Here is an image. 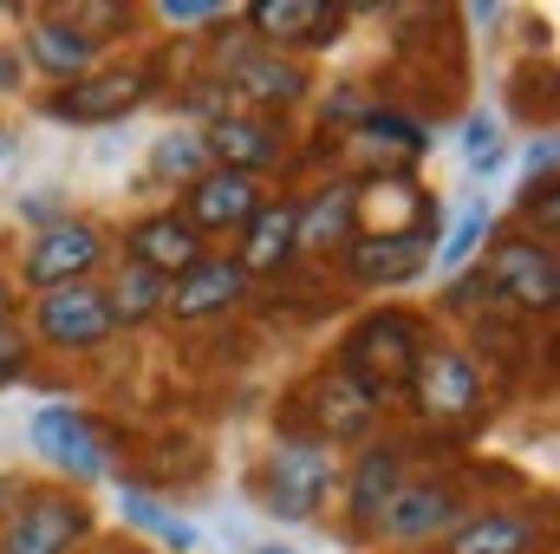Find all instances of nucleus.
I'll use <instances>...</instances> for the list:
<instances>
[{
  "instance_id": "f257e3e1",
  "label": "nucleus",
  "mask_w": 560,
  "mask_h": 554,
  "mask_svg": "<svg viewBox=\"0 0 560 554\" xmlns=\"http://www.w3.org/2000/svg\"><path fill=\"white\" fill-rule=\"evenodd\" d=\"M423 366V326L411 313H398V307H385V313H372V320H359L352 326V339H346V379L352 385H365L372 399H385V392H398V385H411Z\"/></svg>"
},
{
  "instance_id": "f03ea898",
  "label": "nucleus",
  "mask_w": 560,
  "mask_h": 554,
  "mask_svg": "<svg viewBox=\"0 0 560 554\" xmlns=\"http://www.w3.org/2000/svg\"><path fill=\"white\" fill-rule=\"evenodd\" d=\"M98 262H105V235H98L92 222H72V216H59V222H46V229L26 242V262H20V275H26V287L52 293V287H72V280H85Z\"/></svg>"
},
{
  "instance_id": "7ed1b4c3",
  "label": "nucleus",
  "mask_w": 560,
  "mask_h": 554,
  "mask_svg": "<svg viewBox=\"0 0 560 554\" xmlns=\"http://www.w3.org/2000/svg\"><path fill=\"white\" fill-rule=\"evenodd\" d=\"M39 339L46 346H59V353H92V346H105L118 326H112V307H105V287H92V280H72V287H52V293H39Z\"/></svg>"
},
{
  "instance_id": "20e7f679",
  "label": "nucleus",
  "mask_w": 560,
  "mask_h": 554,
  "mask_svg": "<svg viewBox=\"0 0 560 554\" xmlns=\"http://www.w3.org/2000/svg\"><path fill=\"white\" fill-rule=\"evenodd\" d=\"M332 489V457L326 443H280L268 457V476H261V496L268 509L287 516V522H306L319 509V496Z\"/></svg>"
},
{
  "instance_id": "39448f33",
  "label": "nucleus",
  "mask_w": 560,
  "mask_h": 554,
  "mask_svg": "<svg viewBox=\"0 0 560 554\" xmlns=\"http://www.w3.org/2000/svg\"><path fill=\"white\" fill-rule=\"evenodd\" d=\"M33 450H39L52 470L79 476V483L112 476V450H105V437L92 430V417L72 412V405H46V412L33 417Z\"/></svg>"
},
{
  "instance_id": "423d86ee",
  "label": "nucleus",
  "mask_w": 560,
  "mask_h": 554,
  "mask_svg": "<svg viewBox=\"0 0 560 554\" xmlns=\"http://www.w3.org/2000/svg\"><path fill=\"white\" fill-rule=\"evenodd\" d=\"M489 293H502L509 307H522V313H548L560 293V268H555V249L548 242H509V249H495V262H489Z\"/></svg>"
},
{
  "instance_id": "0eeeda50",
  "label": "nucleus",
  "mask_w": 560,
  "mask_h": 554,
  "mask_svg": "<svg viewBox=\"0 0 560 554\" xmlns=\"http://www.w3.org/2000/svg\"><path fill=\"white\" fill-rule=\"evenodd\" d=\"M430 249H436V222H423V229H378V235H359L346 249V262H352V280H365V287H398V280L423 275Z\"/></svg>"
},
{
  "instance_id": "6e6552de",
  "label": "nucleus",
  "mask_w": 560,
  "mask_h": 554,
  "mask_svg": "<svg viewBox=\"0 0 560 554\" xmlns=\"http://www.w3.org/2000/svg\"><path fill=\"white\" fill-rule=\"evenodd\" d=\"M261 209V189H255V176H235V170H202L196 183H189V196H183V222L196 229V235H222V229H248V216Z\"/></svg>"
},
{
  "instance_id": "1a4fd4ad",
  "label": "nucleus",
  "mask_w": 560,
  "mask_h": 554,
  "mask_svg": "<svg viewBox=\"0 0 560 554\" xmlns=\"http://www.w3.org/2000/svg\"><path fill=\"white\" fill-rule=\"evenodd\" d=\"M85 529H92V509H85L79 496H33V503L13 516L0 554H66Z\"/></svg>"
},
{
  "instance_id": "9d476101",
  "label": "nucleus",
  "mask_w": 560,
  "mask_h": 554,
  "mask_svg": "<svg viewBox=\"0 0 560 554\" xmlns=\"http://www.w3.org/2000/svg\"><path fill=\"white\" fill-rule=\"evenodd\" d=\"M98 33L92 26H79L72 13H46V20H33L26 26V59L46 72V79H59V85H79L92 66H98Z\"/></svg>"
},
{
  "instance_id": "9b49d317",
  "label": "nucleus",
  "mask_w": 560,
  "mask_h": 554,
  "mask_svg": "<svg viewBox=\"0 0 560 554\" xmlns=\"http://www.w3.org/2000/svg\"><path fill=\"white\" fill-rule=\"evenodd\" d=\"M143 92H150V72H138V66H125V72H85L46 112L52 118H72V125H105V118H125Z\"/></svg>"
},
{
  "instance_id": "f8f14e48",
  "label": "nucleus",
  "mask_w": 560,
  "mask_h": 554,
  "mask_svg": "<svg viewBox=\"0 0 560 554\" xmlns=\"http://www.w3.org/2000/svg\"><path fill=\"white\" fill-rule=\"evenodd\" d=\"M411 385H418L423 417H463V412H476V399H482L476 359L456 353V346H423V366Z\"/></svg>"
},
{
  "instance_id": "ddd939ff",
  "label": "nucleus",
  "mask_w": 560,
  "mask_h": 554,
  "mask_svg": "<svg viewBox=\"0 0 560 554\" xmlns=\"http://www.w3.org/2000/svg\"><path fill=\"white\" fill-rule=\"evenodd\" d=\"M202 150H209L215 170L255 176L261 163H275L280 157V131L268 125V118H255V112H215L209 131H202Z\"/></svg>"
},
{
  "instance_id": "4468645a",
  "label": "nucleus",
  "mask_w": 560,
  "mask_h": 554,
  "mask_svg": "<svg viewBox=\"0 0 560 554\" xmlns=\"http://www.w3.org/2000/svg\"><path fill=\"white\" fill-rule=\"evenodd\" d=\"M202 262V235L183 222V216H143L138 229H131V268H143V275H156V280H176V275H189Z\"/></svg>"
},
{
  "instance_id": "2eb2a0df",
  "label": "nucleus",
  "mask_w": 560,
  "mask_h": 554,
  "mask_svg": "<svg viewBox=\"0 0 560 554\" xmlns=\"http://www.w3.org/2000/svg\"><path fill=\"white\" fill-rule=\"evenodd\" d=\"M248 26L268 39V53L275 46H332L339 7H326V0H255Z\"/></svg>"
},
{
  "instance_id": "dca6fc26",
  "label": "nucleus",
  "mask_w": 560,
  "mask_h": 554,
  "mask_svg": "<svg viewBox=\"0 0 560 554\" xmlns=\"http://www.w3.org/2000/svg\"><path fill=\"white\" fill-rule=\"evenodd\" d=\"M300 255V203H261L242 229V255L235 268L242 275H275Z\"/></svg>"
},
{
  "instance_id": "f3484780",
  "label": "nucleus",
  "mask_w": 560,
  "mask_h": 554,
  "mask_svg": "<svg viewBox=\"0 0 560 554\" xmlns=\"http://www.w3.org/2000/svg\"><path fill=\"white\" fill-rule=\"evenodd\" d=\"M242 268L235 262H196L189 275H176L170 287H163V307L176 313V320H209V313H222V307H235L242 300Z\"/></svg>"
},
{
  "instance_id": "a211bd4d",
  "label": "nucleus",
  "mask_w": 560,
  "mask_h": 554,
  "mask_svg": "<svg viewBox=\"0 0 560 554\" xmlns=\"http://www.w3.org/2000/svg\"><path fill=\"white\" fill-rule=\"evenodd\" d=\"M456 522H463V516H456V496H450V489H436V483L398 489V496L385 503V516H378V529H385V535H398V542L443 535V529H456Z\"/></svg>"
},
{
  "instance_id": "6ab92c4d",
  "label": "nucleus",
  "mask_w": 560,
  "mask_h": 554,
  "mask_svg": "<svg viewBox=\"0 0 560 554\" xmlns=\"http://www.w3.org/2000/svg\"><path fill=\"white\" fill-rule=\"evenodd\" d=\"M229 85H235L242 99H255V105H293V99L306 92V72H300L293 59L268 53V46H255V53H242V59L229 66Z\"/></svg>"
},
{
  "instance_id": "aec40b11",
  "label": "nucleus",
  "mask_w": 560,
  "mask_h": 554,
  "mask_svg": "<svg viewBox=\"0 0 560 554\" xmlns=\"http://www.w3.org/2000/svg\"><path fill=\"white\" fill-rule=\"evenodd\" d=\"M535 542H541V529L528 516H509V509H482V516L450 529V554H528Z\"/></svg>"
},
{
  "instance_id": "412c9836",
  "label": "nucleus",
  "mask_w": 560,
  "mask_h": 554,
  "mask_svg": "<svg viewBox=\"0 0 560 554\" xmlns=\"http://www.w3.org/2000/svg\"><path fill=\"white\" fill-rule=\"evenodd\" d=\"M359 222V189L352 183H326L313 203H300V249H346Z\"/></svg>"
},
{
  "instance_id": "4be33fe9",
  "label": "nucleus",
  "mask_w": 560,
  "mask_h": 554,
  "mask_svg": "<svg viewBox=\"0 0 560 554\" xmlns=\"http://www.w3.org/2000/svg\"><path fill=\"white\" fill-rule=\"evenodd\" d=\"M405 489V450H392V443H378V450H365L359 457V470H352V483H346V503H352V516L359 522H378L385 516V503Z\"/></svg>"
},
{
  "instance_id": "5701e85b",
  "label": "nucleus",
  "mask_w": 560,
  "mask_h": 554,
  "mask_svg": "<svg viewBox=\"0 0 560 554\" xmlns=\"http://www.w3.org/2000/svg\"><path fill=\"white\" fill-rule=\"evenodd\" d=\"M313 417H319V430L326 437H359L365 424H372V412H378V399L365 392V385H352L346 372H326L319 385H313Z\"/></svg>"
},
{
  "instance_id": "b1692460",
  "label": "nucleus",
  "mask_w": 560,
  "mask_h": 554,
  "mask_svg": "<svg viewBox=\"0 0 560 554\" xmlns=\"http://www.w3.org/2000/svg\"><path fill=\"white\" fill-rule=\"evenodd\" d=\"M163 287H170V280H156V275H143V268H131V262H125L118 287L105 293L112 326H138V320H150V313H163Z\"/></svg>"
},
{
  "instance_id": "393cba45",
  "label": "nucleus",
  "mask_w": 560,
  "mask_h": 554,
  "mask_svg": "<svg viewBox=\"0 0 560 554\" xmlns=\"http://www.w3.org/2000/svg\"><path fill=\"white\" fill-rule=\"evenodd\" d=\"M150 163H156V176H170V183H183V189H189V183L209 170V150H202L196 131H170V138L156 143V157H150Z\"/></svg>"
},
{
  "instance_id": "a878e982",
  "label": "nucleus",
  "mask_w": 560,
  "mask_h": 554,
  "mask_svg": "<svg viewBox=\"0 0 560 554\" xmlns=\"http://www.w3.org/2000/svg\"><path fill=\"white\" fill-rule=\"evenodd\" d=\"M118 503H125V516L138 522V529H150V535H163L170 549H196V529L189 522H176L156 496H143V489H118Z\"/></svg>"
},
{
  "instance_id": "bb28decb",
  "label": "nucleus",
  "mask_w": 560,
  "mask_h": 554,
  "mask_svg": "<svg viewBox=\"0 0 560 554\" xmlns=\"http://www.w3.org/2000/svg\"><path fill=\"white\" fill-rule=\"evenodd\" d=\"M482 242H489V209L476 203V209H469V216H463V222H456V229L443 235L436 262H443V268L456 275V268H469V262H476V249H482Z\"/></svg>"
},
{
  "instance_id": "cd10ccee",
  "label": "nucleus",
  "mask_w": 560,
  "mask_h": 554,
  "mask_svg": "<svg viewBox=\"0 0 560 554\" xmlns=\"http://www.w3.org/2000/svg\"><path fill=\"white\" fill-rule=\"evenodd\" d=\"M359 131H365V138L398 143L405 157H423V150H430V138H423V125H411V118H398V112H365V118H359Z\"/></svg>"
},
{
  "instance_id": "c85d7f7f",
  "label": "nucleus",
  "mask_w": 560,
  "mask_h": 554,
  "mask_svg": "<svg viewBox=\"0 0 560 554\" xmlns=\"http://www.w3.org/2000/svg\"><path fill=\"white\" fill-rule=\"evenodd\" d=\"M463 157H469V170H495L502 163V131H495V118H469L463 125Z\"/></svg>"
},
{
  "instance_id": "c756f323",
  "label": "nucleus",
  "mask_w": 560,
  "mask_h": 554,
  "mask_svg": "<svg viewBox=\"0 0 560 554\" xmlns=\"http://www.w3.org/2000/svg\"><path fill=\"white\" fill-rule=\"evenodd\" d=\"M163 20H170V26H202V20H229V7H209V0H163Z\"/></svg>"
},
{
  "instance_id": "7c9ffc66",
  "label": "nucleus",
  "mask_w": 560,
  "mask_h": 554,
  "mask_svg": "<svg viewBox=\"0 0 560 554\" xmlns=\"http://www.w3.org/2000/svg\"><path fill=\"white\" fill-rule=\"evenodd\" d=\"M20 359H26V339H20V326H7V320H0V385L20 372Z\"/></svg>"
},
{
  "instance_id": "2f4dec72",
  "label": "nucleus",
  "mask_w": 560,
  "mask_h": 554,
  "mask_svg": "<svg viewBox=\"0 0 560 554\" xmlns=\"http://www.w3.org/2000/svg\"><path fill=\"white\" fill-rule=\"evenodd\" d=\"M535 176H541V189L555 183V138H535V143H528V183H535Z\"/></svg>"
},
{
  "instance_id": "473e14b6",
  "label": "nucleus",
  "mask_w": 560,
  "mask_h": 554,
  "mask_svg": "<svg viewBox=\"0 0 560 554\" xmlns=\"http://www.w3.org/2000/svg\"><path fill=\"white\" fill-rule=\"evenodd\" d=\"M20 79H26V59H20L13 46H0V99H7V92H20Z\"/></svg>"
},
{
  "instance_id": "72a5a7b5",
  "label": "nucleus",
  "mask_w": 560,
  "mask_h": 554,
  "mask_svg": "<svg viewBox=\"0 0 560 554\" xmlns=\"http://www.w3.org/2000/svg\"><path fill=\"white\" fill-rule=\"evenodd\" d=\"M0 320H7V275H0Z\"/></svg>"
},
{
  "instance_id": "f704fd0d",
  "label": "nucleus",
  "mask_w": 560,
  "mask_h": 554,
  "mask_svg": "<svg viewBox=\"0 0 560 554\" xmlns=\"http://www.w3.org/2000/svg\"><path fill=\"white\" fill-rule=\"evenodd\" d=\"M255 554H293V549H255Z\"/></svg>"
},
{
  "instance_id": "c9c22d12",
  "label": "nucleus",
  "mask_w": 560,
  "mask_h": 554,
  "mask_svg": "<svg viewBox=\"0 0 560 554\" xmlns=\"http://www.w3.org/2000/svg\"><path fill=\"white\" fill-rule=\"evenodd\" d=\"M418 554H450V549H418Z\"/></svg>"
}]
</instances>
